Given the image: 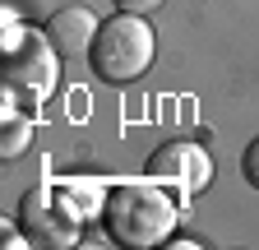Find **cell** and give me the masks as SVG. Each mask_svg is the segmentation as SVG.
<instances>
[{
	"label": "cell",
	"instance_id": "2",
	"mask_svg": "<svg viewBox=\"0 0 259 250\" xmlns=\"http://www.w3.org/2000/svg\"><path fill=\"white\" fill-rule=\"evenodd\" d=\"M153 51H157V37H153V23L144 14H116L97 28V42L88 51L97 79L107 84H135L148 65H153Z\"/></svg>",
	"mask_w": 259,
	"mask_h": 250
},
{
	"label": "cell",
	"instance_id": "8",
	"mask_svg": "<svg viewBox=\"0 0 259 250\" xmlns=\"http://www.w3.org/2000/svg\"><path fill=\"white\" fill-rule=\"evenodd\" d=\"M241 167H245V181L259 190V139H250V148H245V158H241Z\"/></svg>",
	"mask_w": 259,
	"mask_h": 250
},
{
	"label": "cell",
	"instance_id": "6",
	"mask_svg": "<svg viewBox=\"0 0 259 250\" xmlns=\"http://www.w3.org/2000/svg\"><path fill=\"white\" fill-rule=\"evenodd\" d=\"M97 14L93 10H83V5H70V10H60V14H51L47 19V42L65 56V60H79V56H88L93 51V42H97Z\"/></svg>",
	"mask_w": 259,
	"mask_h": 250
},
{
	"label": "cell",
	"instance_id": "1",
	"mask_svg": "<svg viewBox=\"0 0 259 250\" xmlns=\"http://www.w3.org/2000/svg\"><path fill=\"white\" fill-rule=\"evenodd\" d=\"M176 227V204L167 190H157L153 181H125L107 195V232L120 245H162Z\"/></svg>",
	"mask_w": 259,
	"mask_h": 250
},
{
	"label": "cell",
	"instance_id": "4",
	"mask_svg": "<svg viewBox=\"0 0 259 250\" xmlns=\"http://www.w3.org/2000/svg\"><path fill=\"white\" fill-rule=\"evenodd\" d=\"M19 227L37 245H74L83 232V213L60 190H28V199L19 209Z\"/></svg>",
	"mask_w": 259,
	"mask_h": 250
},
{
	"label": "cell",
	"instance_id": "9",
	"mask_svg": "<svg viewBox=\"0 0 259 250\" xmlns=\"http://www.w3.org/2000/svg\"><path fill=\"white\" fill-rule=\"evenodd\" d=\"M162 5V0H116V10H125V14H153Z\"/></svg>",
	"mask_w": 259,
	"mask_h": 250
},
{
	"label": "cell",
	"instance_id": "7",
	"mask_svg": "<svg viewBox=\"0 0 259 250\" xmlns=\"http://www.w3.org/2000/svg\"><path fill=\"white\" fill-rule=\"evenodd\" d=\"M28 144H32V120L28 116H10L5 120V135H0V153H5V162L19 158Z\"/></svg>",
	"mask_w": 259,
	"mask_h": 250
},
{
	"label": "cell",
	"instance_id": "5",
	"mask_svg": "<svg viewBox=\"0 0 259 250\" xmlns=\"http://www.w3.org/2000/svg\"><path fill=\"white\" fill-rule=\"evenodd\" d=\"M148 176L157 185H171L176 195H199L208 176H213V162H208V153L199 144H190V139H176V144H162L153 153V162H148Z\"/></svg>",
	"mask_w": 259,
	"mask_h": 250
},
{
	"label": "cell",
	"instance_id": "3",
	"mask_svg": "<svg viewBox=\"0 0 259 250\" xmlns=\"http://www.w3.org/2000/svg\"><path fill=\"white\" fill-rule=\"evenodd\" d=\"M60 79V51L37 33H19L5 56V88L19 107H42Z\"/></svg>",
	"mask_w": 259,
	"mask_h": 250
}]
</instances>
